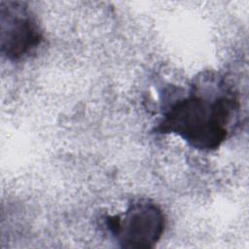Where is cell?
I'll use <instances>...</instances> for the list:
<instances>
[{
    "mask_svg": "<svg viewBox=\"0 0 249 249\" xmlns=\"http://www.w3.org/2000/svg\"><path fill=\"white\" fill-rule=\"evenodd\" d=\"M37 18L24 2L1 1V53L10 61H19L33 53L43 42Z\"/></svg>",
    "mask_w": 249,
    "mask_h": 249,
    "instance_id": "3",
    "label": "cell"
},
{
    "mask_svg": "<svg viewBox=\"0 0 249 249\" xmlns=\"http://www.w3.org/2000/svg\"><path fill=\"white\" fill-rule=\"evenodd\" d=\"M106 227L123 248H152L160 239L165 217L155 202L140 198L129 203L125 211L107 216Z\"/></svg>",
    "mask_w": 249,
    "mask_h": 249,
    "instance_id": "2",
    "label": "cell"
},
{
    "mask_svg": "<svg viewBox=\"0 0 249 249\" xmlns=\"http://www.w3.org/2000/svg\"><path fill=\"white\" fill-rule=\"evenodd\" d=\"M239 109L237 96L222 80L204 79L166 106L156 132L177 135L198 151H215L229 137Z\"/></svg>",
    "mask_w": 249,
    "mask_h": 249,
    "instance_id": "1",
    "label": "cell"
}]
</instances>
